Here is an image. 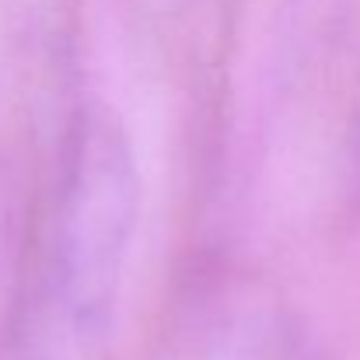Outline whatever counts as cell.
Returning a JSON list of instances; mask_svg holds the SVG:
<instances>
[{"label":"cell","mask_w":360,"mask_h":360,"mask_svg":"<svg viewBox=\"0 0 360 360\" xmlns=\"http://www.w3.org/2000/svg\"><path fill=\"white\" fill-rule=\"evenodd\" d=\"M136 179L120 122L91 112L67 150L60 196V294L77 319H98L116 294L133 228Z\"/></svg>","instance_id":"cell-1"}]
</instances>
